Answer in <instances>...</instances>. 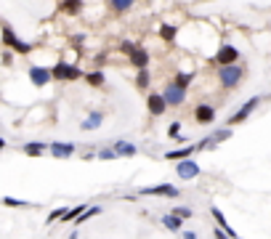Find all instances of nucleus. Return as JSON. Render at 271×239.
Here are the masks:
<instances>
[{"instance_id": "7", "label": "nucleus", "mask_w": 271, "mask_h": 239, "mask_svg": "<svg viewBox=\"0 0 271 239\" xmlns=\"http://www.w3.org/2000/svg\"><path fill=\"white\" fill-rule=\"evenodd\" d=\"M175 173H178V178H184V181H192V178L199 175V165L189 157H184L178 165H175Z\"/></svg>"}, {"instance_id": "8", "label": "nucleus", "mask_w": 271, "mask_h": 239, "mask_svg": "<svg viewBox=\"0 0 271 239\" xmlns=\"http://www.w3.org/2000/svg\"><path fill=\"white\" fill-rule=\"evenodd\" d=\"M237 58H239V51H237V48H234L231 43H226V45L218 48V53L213 56V62L221 67V64H234Z\"/></svg>"}, {"instance_id": "26", "label": "nucleus", "mask_w": 271, "mask_h": 239, "mask_svg": "<svg viewBox=\"0 0 271 239\" xmlns=\"http://www.w3.org/2000/svg\"><path fill=\"white\" fill-rule=\"evenodd\" d=\"M6 207H32V202H24V199H14V197H3L0 199Z\"/></svg>"}, {"instance_id": "33", "label": "nucleus", "mask_w": 271, "mask_h": 239, "mask_svg": "<svg viewBox=\"0 0 271 239\" xmlns=\"http://www.w3.org/2000/svg\"><path fill=\"white\" fill-rule=\"evenodd\" d=\"M120 48H123V53H131V51H133V48H136V43H123Z\"/></svg>"}, {"instance_id": "29", "label": "nucleus", "mask_w": 271, "mask_h": 239, "mask_svg": "<svg viewBox=\"0 0 271 239\" xmlns=\"http://www.w3.org/2000/svg\"><path fill=\"white\" fill-rule=\"evenodd\" d=\"M96 157L109 162V160H117V152H114V149H99V152H96Z\"/></svg>"}, {"instance_id": "31", "label": "nucleus", "mask_w": 271, "mask_h": 239, "mask_svg": "<svg viewBox=\"0 0 271 239\" xmlns=\"http://www.w3.org/2000/svg\"><path fill=\"white\" fill-rule=\"evenodd\" d=\"M173 213H175V215H181V218H192V207H175Z\"/></svg>"}, {"instance_id": "12", "label": "nucleus", "mask_w": 271, "mask_h": 239, "mask_svg": "<svg viewBox=\"0 0 271 239\" xmlns=\"http://www.w3.org/2000/svg\"><path fill=\"white\" fill-rule=\"evenodd\" d=\"M128 62H131L136 69H141V67H149V51H144V48H133L131 53H128Z\"/></svg>"}, {"instance_id": "23", "label": "nucleus", "mask_w": 271, "mask_h": 239, "mask_svg": "<svg viewBox=\"0 0 271 239\" xmlns=\"http://www.w3.org/2000/svg\"><path fill=\"white\" fill-rule=\"evenodd\" d=\"M85 210V205H77V207H72V210H64V215H62V223H72L77 215Z\"/></svg>"}, {"instance_id": "6", "label": "nucleus", "mask_w": 271, "mask_h": 239, "mask_svg": "<svg viewBox=\"0 0 271 239\" xmlns=\"http://www.w3.org/2000/svg\"><path fill=\"white\" fill-rule=\"evenodd\" d=\"M29 80H32L35 88H45L53 80V75H51L48 67H29Z\"/></svg>"}, {"instance_id": "25", "label": "nucleus", "mask_w": 271, "mask_h": 239, "mask_svg": "<svg viewBox=\"0 0 271 239\" xmlns=\"http://www.w3.org/2000/svg\"><path fill=\"white\" fill-rule=\"evenodd\" d=\"M192 80H194L192 72H178V75L173 77V82H178V85H184V88H189V85H192Z\"/></svg>"}, {"instance_id": "3", "label": "nucleus", "mask_w": 271, "mask_h": 239, "mask_svg": "<svg viewBox=\"0 0 271 239\" xmlns=\"http://www.w3.org/2000/svg\"><path fill=\"white\" fill-rule=\"evenodd\" d=\"M51 75H53V80H77V77H82V72L75 64L58 62L56 67H51Z\"/></svg>"}, {"instance_id": "17", "label": "nucleus", "mask_w": 271, "mask_h": 239, "mask_svg": "<svg viewBox=\"0 0 271 239\" xmlns=\"http://www.w3.org/2000/svg\"><path fill=\"white\" fill-rule=\"evenodd\" d=\"M85 82H88V85H93V88H101L104 82H107V75H104L101 69H93V72H88V75H85Z\"/></svg>"}, {"instance_id": "18", "label": "nucleus", "mask_w": 271, "mask_h": 239, "mask_svg": "<svg viewBox=\"0 0 271 239\" xmlns=\"http://www.w3.org/2000/svg\"><path fill=\"white\" fill-rule=\"evenodd\" d=\"M112 149L117 152V157H133V154H136V146H133V143H128V141H117Z\"/></svg>"}, {"instance_id": "1", "label": "nucleus", "mask_w": 271, "mask_h": 239, "mask_svg": "<svg viewBox=\"0 0 271 239\" xmlns=\"http://www.w3.org/2000/svg\"><path fill=\"white\" fill-rule=\"evenodd\" d=\"M242 75H245V69L234 62V64H221L218 67V82L226 91H231V88H237L239 82H242Z\"/></svg>"}, {"instance_id": "28", "label": "nucleus", "mask_w": 271, "mask_h": 239, "mask_svg": "<svg viewBox=\"0 0 271 239\" xmlns=\"http://www.w3.org/2000/svg\"><path fill=\"white\" fill-rule=\"evenodd\" d=\"M14 51H16V53H21V56H29V53H32V43L16 40V43H14Z\"/></svg>"}, {"instance_id": "10", "label": "nucleus", "mask_w": 271, "mask_h": 239, "mask_svg": "<svg viewBox=\"0 0 271 239\" xmlns=\"http://www.w3.org/2000/svg\"><path fill=\"white\" fill-rule=\"evenodd\" d=\"M194 120H197L199 125H210L216 120V109L210 104H199L197 109H194Z\"/></svg>"}, {"instance_id": "16", "label": "nucleus", "mask_w": 271, "mask_h": 239, "mask_svg": "<svg viewBox=\"0 0 271 239\" xmlns=\"http://www.w3.org/2000/svg\"><path fill=\"white\" fill-rule=\"evenodd\" d=\"M197 152V143L194 146H181V149H173L165 154V160H184V157H192V154Z\"/></svg>"}, {"instance_id": "4", "label": "nucleus", "mask_w": 271, "mask_h": 239, "mask_svg": "<svg viewBox=\"0 0 271 239\" xmlns=\"http://www.w3.org/2000/svg\"><path fill=\"white\" fill-rule=\"evenodd\" d=\"M165 101H168V106H181L186 101V88L178 85V82H168V88H165Z\"/></svg>"}, {"instance_id": "9", "label": "nucleus", "mask_w": 271, "mask_h": 239, "mask_svg": "<svg viewBox=\"0 0 271 239\" xmlns=\"http://www.w3.org/2000/svg\"><path fill=\"white\" fill-rule=\"evenodd\" d=\"M146 106H149V112L155 114V117H162L165 109H168V101H165L162 93H149L146 96Z\"/></svg>"}, {"instance_id": "34", "label": "nucleus", "mask_w": 271, "mask_h": 239, "mask_svg": "<svg viewBox=\"0 0 271 239\" xmlns=\"http://www.w3.org/2000/svg\"><path fill=\"white\" fill-rule=\"evenodd\" d=\"M3 149H6V141H3V138H0V152H3Z\"/></svg>"}, {"instance_id": "24", "label": "nucleus", "mask_w": 271, "mask_h": 239, "mask_svg": "<svg viewBox=\"0 0 271 239\" xmlns=\"http://www.w3.org/2000/svg\"><path fill=\"white\" fill-rule=\"evenodd\" d=\"M175 32H178V29H175L173 24H162V27H160V38L173 43V40H175Z\"/></svg>"}, {"instance_id": "21", "label": "nucleus", "mask_w": 271, "mask_h": 239, "mask_svg": "<svg viewBox=\"0 0 271 239\" xmlns=\"http://www.w3.org/2000/svg\"><path fill=\"white\" fill-rule=\"evenodd\" d=\"M136 3V0H109V6L114 14H125V11H131V6Z\"/></svg>"}, {"instance_id": "11", "label": "nucleus", "mask_w": 271, "mask_h": 239, "mask_svg": "<svg viewBox=\"0 0 271 239\" xmlns=\"http://www.w3.org/2000/svg\"><path fill=\"white\" fill-rule=\"evenodd\" d=\"M51 154L56 160H69L75 154V143H62V141H56L51 143Z\"/></svg>"}, {"instance_id": "22", "label": "nucleus", "mask_w": 271, "mask_h": 239, "mask_svg": "<svg viewBox=\"0 0 271 239\" xmlns=\"http://www.w3.org/2000/svg\"><path fill=\"white\" fill-rule=\"evenodd\" d=\"M136 85H138L141 91H146V88H149V69H146V67H141V69H138V77H136Z\"/></svg>"}, {"instance_id": "20", "label": "nucleus", "mask_w": 271, "mask_h": 239, "mask_svg": "<svg viewBox=\"0 0 271 239\" xmlns=\"http://www.w3.org/2000/svg\"><path fill=\"white\" fill-rule=\"evenodd\" d=\"M58 11H64V14H80L82 11V0H64Z\"/></svg>"}, {"instance_id": "5", "label": "nucleus", "mask_w": 271, "mask_h": 239, "mask_svg": "<svg viewBox=\"0 0 271 239\" xmlns=\"http://www.w3.org/2000/svg\"><path fill=\"white\" fill-rule=\"evenodd\" d=\"M138 194H144V197H178V189H175L173 184H160V186L138 189Z\"/></svg>"}, {"instance_id": "27", "label": "nucleus", "mask_w": 271, "mask_h": 239, "mask_svg": "<svg viewBox=\"0 0 271 239\" xmlns=\"http://www.w3.org/2000/svg\"><path fill=\"white\" fill-rule=\"evenodd\" d=\"M16 40H19V38H16V32L11 29V27H3V45H6V48H14Z\"/></svg>"}, {"instance_id": "2", "label": "nucleus", "mask_w": 271, "mask_h": 239, "mask_svg": "<svg viewBox=\"0 0 271 239\" xmlns=\"http://www.w3.org/2000/svg\"><path fill=\"white\" fill-rule=\"evenodd\" d=\"M258 104H261V96H253L250 101H245V104L239 106V109H237V112H234V114L226 120V125H229V128H234V125L245 123V120H247V117H250V114L258 109Z\"/></svg>"}, {"instance_id": "15", "label": "nucleus", "mask_w": 271, "mask_h": 239, "mask_svg": "<svg viewBox=\"0 0 271 239\" xmlns=\"http://www.w3.org/2000/svg\"><path fill=\"white\" fill-rule=\"evenodd\" d=\"M210 213H213V218H216V223H218V226H221V229H223V231H226V234H229L231 239H234V236H237V231H234V229H231V226H229V221H226V215H223V213H221L218 207H210Z\"/></svg>"}, {"instance_id": "32", "label": "nucleus", "mask_w": 271, "mask_h": 239, "mask_svg": "<svg viewBox=\"0 0 271 239\" xmlns=\"http://www.w3.org/2000/svg\"><path fill=\"white\" fill-rule=\"evenodd\" d=\"M181 133V123H170V128H168V136H178Z\"/></svg>"}, {"instance_id": "19", "label": "nucleus", "mask_w": 271, "mask_h": 239, "mask_svg": "<svg viewBox=\"0 0 271 239\" xmlns=\"http://www.w3.org/2000/svg\"><path fill=\"white\" fill-rule=\"evenodd\" d=\"M43 152H45V143H40V141L24 143V154H27V157H43Z\"/></svg>"}, {"instance_id": "14", "label": "nucleus", "mask_w": 271, "mask_h": 239, "mask_svg": "<svg viewBox=\"0 0 271 239\" xmlns=\"http://www.w3.org/2000/svg\"><path fill=\"white\" fill-rule=\"evenodd\" d=\"M101 123H104V114L101 112H93V114H88L85 120H82L80 128L82 130H96V128H101Z\"/></svg>"}, {"instance_id": "30", "label": "nucleus", "mask_w": 271, "mask_h": 239, "mask_svg": "<svg viewBox=\"0 0 271 239\" xmlns=\"http://www.w3.org/2000/svg\"><path fill=\"white\" fill-rule=\"evenodd\" d=\"M62 215H64V207H58V210H53V213L48 215V223H56V221H62Z\"/></svg>"}, {"instance_id": "13", "label": "nucleus", "mask_w": 271, "mask_h": 239, "mask_svg": "<svg viewBox=\"0 0 271 239\" xmlns=\"http://www.w3.org/2000/svg\"><path fill=\"white\" fill-rule=\"evenodd\" d=\"M162 226L168 231H181L184 218H181V215H175V213H168V215H162Z\"/></svg>"}]
</instances>
